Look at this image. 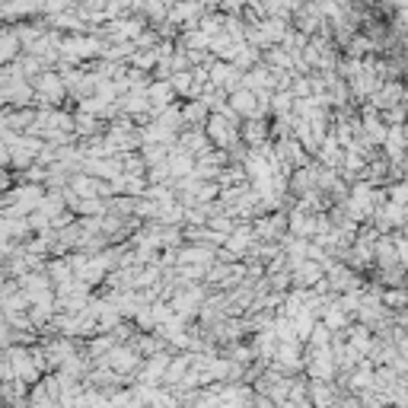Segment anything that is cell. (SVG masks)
Here are the masks:
<instances>
[{
  "label": "cell",
  "mask_w": 408,
  "mask_h": 408,
  "mask_svg": "<svg viewBox=\"0 0 408 408\" xmlns=\"http://www.w3.org/2000/svg\"><path fill=\"white\" fill-rule=\"evenodd\" d=\"M399 253H402V262H408V243H402V246H399Z\"/></svg>",
  "instance_id": "6da1fadb"
}]
</instances>
